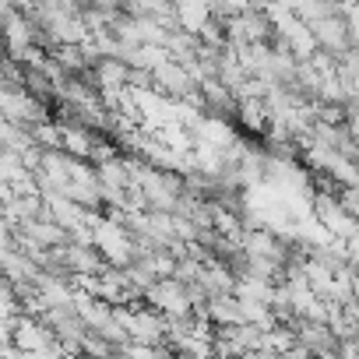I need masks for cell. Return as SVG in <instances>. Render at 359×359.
<instances>
[{
  "instance_id": "6da1fadb",
  "label": "cell",
  "mask_w": 359,
  "mask_h": 359,
  "mask_svg": "<svg viewBox=\"0 0 359 359\" xmlns=\"http://www.w3.org/2000/svg\"><path fill=\"white\" fill-rule=\"evenodd\" d=\"M144 303L155 306V310L165 313V317H187V313H194L191 289H187V282H180L176 275L155 278V282L144 289Z\"/></svg>"
},
{
  "instance_id": "7a4b0ae2",
  "label": "cell",
  "mask_w": 359,
  "mask_h": 359,
  "mask_svg": "<svg viewBox=\"0 0 359 359\" xmlns=\"http://www.w3.org/2000/svg\"><path fill=\"white\" fill-rule=\"evenodd\" d=\"M0 106H4V120H18V123H39V120H50V106L43 95L29 92V88H8L4 85V95H0Z\"/></svg>"
},
{
  "instance_id": "3957f363",
  "label": "cell",
  "mask_w": 359,
  "mask_h": 359,
  "mask_svg": "<svg viewBox=\"0 0 359 359\" xmlns=\"http://www.w3.org/2000/svg\"><path fill=\"white\" fill-rule=\"evenodd\" d=\"M155 88L162 92V95H172V99H187V95H194L201 85L194 81V74L187 71V64H180V60H165V64H158L155 71Z\"/></svg>"
},
{
  "instance_id": "277c9868",
  "label": "cell",
  "mask_w": 359,
  "mask_h": 359,
  "mask_svg": "<svg viewBox=\"0 0 359 359\" xmlns=\"http://www.w3.org/2000/svg\"><path fill=\"white\" fill-rule=\"evenodd\" d=\"M313 32H317L320 46L331 50L338 60L352 50V36H348V22H345V15H327V18L313 22Z\"/></svg>"
},
{
  "instance_id": "5b68a950",
  "label": "cell",
  "mask_w": 359,
  "mask_h": 359,
  "mask_svg": "<svg viewBox=\"0 0 359 359\" xmlns=\"http://www.w3.org/2000/svg\"><path fill=\"white\" fill-rule=\"evenodd\" d=\"M64 123V151L78 155V158H92V148H95V127L81 123V120H60Z\"/></svg>"
},
{
  "instance_id": "8992f818",
  "label": "cell",
  "mask_w": 359,
  "mask_h": 359,
  "mask_svg": "<svg viewBox=\"0 0 359 359\" xmlns=\"http://www.w3.org/2000/svg\"><path fill=\"white\" fill-rule=\"evenodd\" d=\"M176 18H180V29H187V32H201L215 11H212V0H176Z\"/></svg>"
},
{
  "instance_id": "52a82bcc",
  "label": "cell",
  "mask_w": 359,
  "mask_h": 359,
  "mask_svg": "<svg viewBox=\"0 0 359 359\" xmlns=\"http://www.w3.org/2000/svg\"><path fill=\"white\" fill-rule=\"evenodd\" d=\"M348 261L359 268V226H355V233L348 236Z\"/></svg>"
},
{
  "instance_id": "ba28073f",
  "label": "cell",
  "mask_w": 359,
  "mask_h": 359,
  "mask_svg": "<svg viewBox=\"0 0 359 359\" xmlns=\"http://www.w3.org/2000/svg\"><path fill=\"white\" fill-rule=\"evenodd\" d=\"M355 334H359V327H355Z\"/></svg>"
}]
</instances>
